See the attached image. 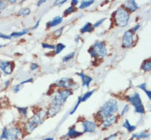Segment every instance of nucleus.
<instances>
[{
  "mask_svg": "<svg viewBox=\"0 0 151 140\" xmlns=\"http://www.w3.org/2000/svg\"><path fill=\"white\" fill-rule=\"evenodd\" d=\"M116 119H117L116 115H111L105 118L104 120H103V122H102V129H105V128H108V127H110L111 125H113L115 124V122L116 121Z\"/></svg>",
  "mask_w": 151,
  "mask_h": 140,
  "instance_id": "obj_13",
  "label": "nucleus"
},
{
  "mask_svg": "<svg viewBox=\"0 0 151 140\" xmlns=\"http://www.w3.org/2000/svg\"><path fill=\"white\" fill-rule=\"evenodd\" d=\"M137 87L139 88V89H141V90L144 91H145L146 90H147V89H146V83H142V84L139 85Z\"/></svg>",
  "mask_w": 151,
  "mask_h": 140,
  "instance_id": "obj_36",
  "label": "nucleus"
},
{
  "mask_svg": "<svg viewBox=\"0 0 151 140\" xmlns=\"http://www.w3.org/2000/svg\"><path fill=\"white\" fill-rule=\"evenodd\" d=\"M13 67H14L13 63L7 62V61H4V60L0 61V69L3 70L6 75L11 74L13 70Z\"/></svg>",
  "mask_w": 151,
  "mask_h": 140,
  "instance_id": "obj_11",
  "label": "nucleus"
},
{
  "mask_svg": "<svg viewBox=\"0 0 151 140\" xmlns=\"http://www.w3.org/2000/svg\"><path fill=\"white\" fill-rule=\"evenodd\" d=\"M0 37L3 38V39H11V38H12L10 36H7V35H5V34H3V33L0 34Z\"/></svg>",
  "mask_w": 151,
  "mask_h": 140,
  "instance_id": "obj_40",
  "label": "nucleus"
},
{
  "mask_svg": "<svg viewBox=\"0 0 151 140\" xmlns=\"http://www.w3.org/2000/svg\"><path fill=\"white\" fill-rule=\"evenodd\" d=\"M94 93V90H93V91H88V92H86L84 95H83V96H81V100L82 102H85L87 99H88V98H90L91 97V95H93Z\"/></svg>",
  "mask_w": 151,
  "mask_h": 140,
  "instance_id": "obj_24",
  "label": "nucleus"
},
{
  "mask_svg": "<svg viewBox=\"0 0 151 140\" xmlns=\"http://www.w3.org/2000/svg\"><path fill=\"white\" fill-rule=\"evenodd\" d=\"M139 27H140V25L137 24L136 26H135V27H134L133 28L131 29V32H132L133 33H135L136 32H137V30L139 28Z\"/></svg>",
  "mask_w": 151,
  "mask_h": 140,
  "instance_id": "obj_37",
  "label": "nucleus"
},
{
  "mask_svg": "<svg viewBox=\"0 0 151 140\" xmlns=\"http://www.w3.org/2000/svg\"><path fill=\"white\" fill-rule=\"evenodd\" d=\"M62 33H63V28H60L57 29V30H56V31L54 33V36L57 38V37H60V36H61Z\"/></svg>",
  "mask_w": 151,
  "mask_h": 140,
  "instance_id": "obj_32",
  "label": "nucleus"
},
{
  "mask_svg": "<svg viewBox=\"0 0 151 140\" xmlns=\"http://www.w3.org/2000/svg\"><path fill=\"white\" fill-rule=\"evenodd\" d=\"M78 76H80V78L82 80V85H83V86H87L88 88L89 87V84L91 83V81H93V78L92 77H90L88 75H86L84 73H78Z\"/></svg>",
  "mask_w": 151,
  "mask_h": 140,
  "instance_id": "obj_15",
  "label": "nucleus"
},
{
  "mask_svg": "<svg viewBox=\"0 0 151 140\" xmlns=\"http://www.w3.org/2000/svg\"><path fill=\"white\" fill-rule=\"evenodd\" d=\"M1 75H2V70L0 69V77H1Z\"/></svg>",
  "mask_w": 151,
  "mask_h": 140,
  "instance_id": "obj_50",
  "label": "nucleus"
},
{
  "mask_svg": "<svg viewBox=\"0 0 151 140\" xmlns=\"http://www.w3.org/2000/svg\"><path fill=\"white\" fill-rule=\"evenodd\" d=\"M16 2L17 1H15V0H13V1H9V3H10V4H15Z\"/></svg>",
  "mask_w": 151,
  "mask_h": 140,
  "instance_id": "obj_49",
  "label": "nucleus"
},
{
  "mask_svg": "<svg viewBox=\"0 0 151 140\" xmlns=\"http://www.w3.org/2000/svg\"><path fill=\"white\" fill-rule=\"evenodd\" d=\"M115 23L120 28H125L130 20L129 12L124 8H119L114 14Z\"/></svg>",
  "mask_w": 151,
  "mask_h": 140,
  "instance_id": "obj_3",
  "label": "nucleus"
},
{
  "mask_svg": "<svg viewBox=\"0 0 151 140\" xmlns=\"http://www.w3.org/2000/svg\"><path fill=\"white\" fill-rule=\"evenodd\" d=\"M82 102V100H81V96H78V101H77V103H76V104H75V106H74V108H73V110L70 111V115H73L74 114V112L76 111V110L78 109V105L80 104V103Z\"/></svg>",
  "mask_w": 151,
  "mask_h": 140,
  "instance_id": "obj_29",
  "label": "nucleus"
},
{
  "mask_svg": "<svg viewBox=\"0 0 151 140\" xmlns=\"http://www.w3.org/2000/svg\"><path fill=\"white\" fill-rule=\"evenodd\" d=\"M62 21H63V17L61 16H56L55 17H54L50 22H48L47 24H48V27H50V28H53V27H55L57 25L60 24Z\"/></svg>",
  "mask_w": 151,
  "mask_h": 140,
  "instance_id": "obj_17",
  "label": "nucleus"
},
{
  "mask_svg": "<svg viewBox=\"0 0 151 140\" xmlns=\"http://www.w3.org/2000/svg\"><path fill=\"white\" fill-rule=\"evenodd\" d=\"M17 109L18 110V112L20 113V115L22 117H27V108L26 107H17Z\"/></svg>",
  "mask_w": 151,
  "mask_h": 140,
  "instance_id": "obj_26",
  "label": "nucleus"
},
{
  "mask_svg": "<svg viewBox=\"0 0 151 140\" xmlns=\"http://www.w3.org/2000/svg\"><path fill=\"white\" fill-rule=\"evenodd\" d=\"M105 20H106V18L104 17V18H102V19H100V20H98V22H96L94 24L92 25V28H93V29L95 28H98V27H99V26L102 24V22H103Z\"/></svg>",
  "mask_w": 151,
  "mask_h": 140,
  "instance_id": "obj_30",
  "label": "nucleus"
},
{
  "mask_svg": "<svg viewBox=\"0 0 151 140\" xmlns=\"http://www.w3.org/2000/svg\"><path fill=\"white\" fill-rule=\"evenodd\" d=\"M71 95H72V91L70 90H67V89L60 90L52 95V103L62 105Z\"/></svg>",
  "mask_w": 151,
  "mask_h": 140,
  "instance_id": "obj_6",
  "label": "nucleus"
},
{
  "mask_svg": "<svg viewBox=\"0 0 151 140\" xmlns=\"http://www.w3.org/2000/svg\"><path fill=\"white\" fill-rule=\"evenodd\" d=\"M42 47L43 48H48V49H55V46L47 44V43H42Z\"/></svg>",
  "mask_w": 151,
  "mask_h": 140,
  "instance_id": "obj_33",
  "label": "nucleus"
},
{
  "mask_svg": "<svg viewBox=\"0 0 151 140\" xmlns=\"http://www.w3.org/2000/svg\"><path fill=\"white\" fill-rule=\"evenodd\" d=\"M21 134V130L16 127L12 128H4L3 133L0 136V139L17 140Z\"/></svg>",
  "mask_w": 151,
  "mask_h": 140,
  "instance_id": "obj_5",
  "label": "nucleus"
},
{
  "mask_svg": "<svg viewBox=\"0 0 151 140\" xmlns=\"http://www.w3.org/2000/svg\"><path fill=\"white\" fill-rule=\"evenodd\" d=\"M142 70L145 71H150L151 70V62L150 60H147L146 62H144L142 66Z\"/></svg>",
  "mask_w": 151,
  "mask_h": 140,
  "instance_id": "obj_23",
  "label": "nucleus"
},
{
  "mask_svg": "<svg viewBox=\"0 0 151 140\" xmlns=\"http://www.w3.org/2000/svg\"><path fill=\"white\" fill-rule=\"evenodd\" d=\"M93 31V28H92V24L90 22H87L86 24H84V26L80 29V32L82 33H90Z\"/></svg>",
  "mask_w": 151,
  "mask_h": 140,
  "instance_id": "obj_19",
  "label": "nucleus"
},
{
  "mask_svg": "<svg viewBox=\"0 0 151 140\" xmlns=\"http://www.w3.org/2000/svg\"><path fill=\"white\" fill-rule=\"evenodd\" d=\"M8 7V4L6 2L4 1H0V10H3L4 8H6Z\"/></svg>",
  "mask_w": 151,
  "mask_h": 140,
  "instance_id": "obj_35",
  "label": "nucleus"
},
{
  "mask_svg": "<svg viewBox=\"0 0 151 140\" xmlns=\"http://www.w3.org/2000/svg\"><path fill=\"white\" fill-rule=\"evenodd\" d=\"M30 12H31L30 8H22V9H21L20 11L18 12V13H17V15H19V16H27V15L30 14Z\"/></svg>",
  "mask_w": 151,
  "mask_h": 140,
  "instance_id": "obj_25",
  "label": "nucleus"
},
{
  "mask_svg": "<svg viewBox=\"0 0 151 140\" xmlns=\"http://www.w3.org/2000/svg\"><path fill=\"white\" fill-rule=\"evenodd\" d=\"M92 57H103L107 54V49L103 41H96L88 50Z\"/></svg>",
  "mask_w": 151,
  "mask_h": 140,
  "instance_id": "obj_4",
  "label": "nucleus"
},
{
  "mask_svg": "<svg viewBox=\"0 0 151 140\" xmlns=\"http://www.w3.org/2000/svg\"><path fill=\"white\" fill-rule=\"evenodd\" d=\"M149 136H150V133L144 131V132L139 133H135V134H133L132 137L133 138H138V139H146Z\"/></svg>",
  "mask_w": 151,
  "mask_h": 140,
  "instance_id": "obj_22",
  "label": "nucleus"
},
{
  "mask_svg": "<svg viewBox=\"0 0 151 140\" xmlns=\"http://www.w3.org/2000/svg\"><path fill=\"white\" fill-rule=\"evenodd\" d=\"M47 117V111L41 110L37 113L36 115H34L29 120V122L27 124V132H32L35 128H37L38 125L43 124V122L45 121V118Z\"/></svg>",
  "mask_w": 151,
  "mask_h": 140,
  "instance_id": "obj_2",
  "label": "nucleus"
},
{
  "mask_svg": "<svg viewBox=\"0 0 151 140\" xmlns=\"http://www.w3.org/2000/svg\"><path fill=\"white\" fill-rule=\"evenodd\" d=\"M122 127L123 128H127L129 132H133L134 130H135V128H136V126H135V125H132V124H131V123L129 122V120H127L126 121H125V123L123 124Z\"/></svg>",
  "mask_w": 151,
  "mask_h": 140,
  "instance_id": "obj_18",
  "label": "nucleus"
},
{
  "mask_svg": "<svg viewBox=\"0 0 151 140\" xmlns=\"http://www.w3.org/2000/svg\"><path fill=\"white\" fill-rule=\"evenodd\" d=\"M134 45V33L131 30H127L125 32L122 38V46L126 48H130Z\"/></svg>",
  "mask_w": 151,
  "mask_h": 140,
  "instance_id": "obj_8",
  "label": "nucleus"
},
{
  "mask_svg": "<svg viewBox=\"0 0 151 140\" xmlns=\"http://www.w3.org/2000/svg\"><path fill=\"white\" fill-rule=\"evenodd\" d=\"M61 106L60 104H58L55 103H51L50 106L48 109L47 111V117H54L55 115H56L58 113L60 112V109H61Z\"/></svg>",
  "mask_w": 151,
  "mask_h": 140,
  "instance_id": "obj_12",
  "label": "nucleus"
},
{
  "mask_svg": "<svg viewBox=\"0 0 151 140\" xmlns=\"http://www.w3.org/2000/svg\"><path fill=\"white\" fill-rule=\"evenodd\" d=\"M128 101L133 104V106L135 107V111L136 113H139V114H144L145 113V109H144L143 104H142V101L140 99V96L139 95L135 92L132 95L128 96Z\"/></svg>",
  "mask_w": 151,
  "mask_h": 140,
  "instance_id": "obj_7",
  "label": "nucleus"
},
{
  "mask_svg": "<svg viewBox=\"0 0 151 140\" xmlns=\"http://www.w3.org/2000/svg\"><path fill=\"white\" fill-rule=\"evenodd\" d=\"M40 22H41V20H40V19L37 21V23H36V25H35V26H34V27L32 28V30H34V29H36V28H38V26H39V24H40Z\"/></svg>",
  "mask_w": 151,
  "mask_h": 140,
  "instance_id": "obj_44",
  "label": "nucleus"
},
{
  "mask_svg": "<svg viewBox=\"0 0 151 140\" xmlns=\"http://www.w3.org/2000/svg\"><path fill=\"white\" fill-rule=\"evenodd\" d=\"M65 2H66V0H63V1H62V0L61 1H55L54 5H61V4H65Z\"/></svg>",
  "mask_w": 151,
  "mask_h": 140,
  "instance_id": "obj_42",
  "label": "nucleus"
},
{
  "mask_svg": "<svg viewBox=\"0 0 151 140\" xmlns=\"http://www.w3.org/2000/svg\"><path fill=\"white\" fill-rule=\"evenodd\" d=\"M75 10H76V8H75V7H74V6H70V8H67L65 11V15H69L70 13L74 12Z\"/></svg>",
  "mask_w": 151,
  "mask_h": 140,
  "instance_id": "obj_31",
  "label": "nucleus"
},
{
  "mask_svg": "<svg viewBox=\"0 0 151 140\" xmlns=\"http://www.w3.org/2000/svg\"><path fill=\"white\" fill-rule=\"evenodd\" d=\"M32 81H33V80L32 78L27 79V80H26V81H22L19 85H20V86H22V85L25 84V83H30V82H32Z\"/></svg>",
  "mask_w": 151,
  "mask_h": 140,
  "instance_id": "obj_39",
  "label": "nucleus"
},
{
  "mask_svg": "<svg viewBox=\"0 0 151 140\" xmlns=\"http://www.w3.org/2000/svg\"><path fill=\"white\" fill-rule=\"evenodd\" d=\"M2 46H2V45H0V48H1V47H2Z\"/></svg>",
  "mask_w": 151,
  "mask_h": 140,
  "instance_id": "obj_51",
  "label": "nucleus"
},
{
  "mask_svg": "<svg viewBox=\"0 0 151 140\" xmlns=\"http://www.w3.org/2000/svg\"><path fill=\"white\" fill-rule=\"evenodd\" d=\"M78 4V0H72V1H71V6H74H74Z\"/></svg>",
  "mask_w": 151,
  "mask_h": 140,
  "instance_id": "obj_43",
  "label": "nucleus"
},
{
  "mask_svg": "<svg viewBox=\"0 0 151 140\" xmlns=\"http://www.w3.org/2000/svg\"><path fill=\"white\" fill-rule=\"evenodd\" d=\"M37 68H38V65H37V63H32L31 65V70H35Z\"/></svg>",
  "mask_w": 151,
  "mask_h": 140,
  "instance_id": "obj_41",
  "label": "nucleus"
},
{
  "mask_svg": "<svg viewBox=\"0 0 151 140\" xmlns=\"http://www.w3.org/2000/svg\"><path fill=\"white\" fill-rule=\"evenodd\" d=\"M29 32V29L27 28H25L23 30H22L21 32H16V33H12L11 34V37H22V36H23L25 34H27V33Z\"/></svg>",
  "mask_w": 151,
  "mask_h": 140,
  "instance_id": "obj_20",
  "label": "nucleus"
},
{
  "mask_svg": "<svg viewBox=\"0 0 151 140\" xmlns=\"http://www.w3.org/2000/svg\"><path fill=\"white\" fill-rule=\"evenodd\" d=\"M45 3V0H41V1H38L37 2V6H41V4Z\"/></svg>",
  "mask_w": 151,
  "mask_h": 140,
  "instance_id": "obj_45",
  "label": "nucleus"
},
{
  "mask_svg": "<svg viewBox=\"0 0 151 140\" xmlns=\"http://www.w3.org/2000/svg\"><path fill=\"white\" fill-rule=\"evenodd\" d=\"M124 7H125V9L126 10H129V11H131V12H135V10H137L138 9V4H136V2L134 1V0H129V1H127V2H125V4H124Z\"/></svg>",
  "mask_w": 151,
  "mask_h": 140,
  "instance_id": "obj_14",
  "label": "nucleus"
},
{
  "mask_svg": "<svg viewBox=\"0 0 151 140\" xmlns=\"http://www.w3.org/2000/svg\"><path fill=\"white\" fill-rule=\"evenodd\" d=\"M93 3V0H90V1H82L81 4H80V6H79V8H80V9H84V8L91 6Z\"/></svg>",
  "mask_w": 151,
  "mask_h": 140,
  "instance_id": "obj_21",
  "label": "nucleus"
},
{
  "mask_svg": "<svg viewBox=\"0 0 151 140\" xmlns=\"http://www.w3.org/2000/svg\"><path fill=\"white\" fill-rule=\"evenodd\" d=\"M10 82V81H7L6 82H5V86H8V83Z\"/></svg>",
  "mask_w": 151,
  "mask_h": 140,
  "instance_id": "obj_47",
  "label": "nucleus"
},
{
  "mask_svg": "<svg viewBox=\"0 0 151 140\" xmlns=\"http://www.w3.org/2000/svg\"><path fill=\"white\" fill-rule=\"evenodd\" d=\"M55 48H56L55 53L59 54V53H60L65 48V45H64V44H62V43H58L57 46H55Z\"/></svg>",
  "mask_w": 151,
  "mask_h": 140,
  "instance_id": "obj_27",
  "label": "nucleus"
},
{
  "mask_svg": "<svg viewBox=\"0 0 151 140\" xmlns=\"http://www.w3.org/2000/svg\"><path fill=\"white\" fill-rule=\"evenodd\" d=\"M74 55H75V53H74V52H70V53L67 54L66 56H65V57H63V62H68V61H70V60H71L72 58L74 57Z\"/></svg>",
  "mask_w": 151,
  "mask_h": 140,
  "instance_id": "obj_28",
  "label": "nucleus"
},
{
  "mask_svg": "<svg viewBox=\"0 0 151 140\" xmlns=\"http://www.w3.org/2000/svg\"><path fill=\"white\" fill-rule=\"evenodd\" d=\"M129 110H130V106H129V104H127V105H125V107H124V109L122 110V113H121L122 116L125 115L127 114V112L129 111Z\"/></svg>",
  "mask_w": 151,
  "mask_h": 140,
  "instance_id": "obj_34",
  "label": "nucleus"
},
{
  "mask_svg": "<svg viewBox=\"0 0 151 140\" xmlns=\"http://www.w3.org/2000/svg\"><path fill=\"white\" fill-rule=\"evenodd\" d=\"M82 126L83 128V132L85 133H93L97 128L96 123L91 120H83L82 122Z\"/></svg>",
  "mask_w": 151,
  "mask_h": 140,
  "instance_id": "obj_10",
  "label": "nucleus"
},
{
  "mask_svg": "<svg viewBox=\"0 0 151 140\" xmlns=\"http://www.w3.org/2000/svg\"><path fill=\"white\" fill-rule=\"evenodd\" d=\"M82 134H83V132H79V131L76 130L74 125V126H72V127H70V128H69V130H68V133H67V136L69 137V138H72V139L79 137L80 135H82Z\"/></svg>",
  "mask_w": 151,
  "mask_h": 140,
  "instance_id": "obj_16",
  "label": "nucleus"
},
{
  "mask_svg": "<svg viewBox=\"0 0 151 140\" xmlns=\"http://www.w3.org/2000/svg\"><path fill=\"white\" fill-rule=\"evenodd\" d=\"M115 136H116V134H112V135H111L110 137H108L107 139H104V140H113Z\"/></svg>",
  "mask_w": 151,
  "mask_h": 140,
  "instance_id": "obj_46",
  "label": "nucleus"
},
{
  "mask_svg": "<svg viewBox=\"0 0 151 140\" xmlns=\"http://www.w3.org/2000/svg\"><path fill=\"white\" fill-rule=\"evenodd\" d=\"M43 140H53V138H47V139H44Z\"/></svg>",
  "mask_w": 151,
  "mask_h": 140,
  "instance_id": "obj_48",
  "label": "nucleus"
},
{
  "mask_svg": "<svg viewBox=\"0 0 151 140\" xmlns=\"http://www.w3.org/2000/svg\"><path fill=\"white\" fill-rule=\"evenodd\" d=\"M118 110V104L114 99H109L102 105L98 113V116L101 119H105L113 115Z\"/></svg>",
  "mask_w": 151,
  "mask_h": 140,
  "instance_id": "obj_1",
  "label": "nucleus"
},
{
  "mask_svg": "<svg viewBox=\"0 0 151 140\" xmlns=\"http://www.w3.org/2000/svg\"><path fill=\"white\" fill-rule=\"evenodd\" d=\"M55 85L57 86L60 87V88L70 90V89H71L74 86V82L72 79L67 78V77H63L60 80H59L57 82L55 83Z\"/></svg>",
  "mask_w": 151,
  "mask_h": 140,
  "instance_id": "obj_9",
  "label": "nucleus"
},
{
  "mask_svg": "<svg viewBox=\"0 0 151 140\" xmlns=\"http://www.w3.org/2000/svg\"><path fill=\"white\" fill-rule=\"evenodd\" d=\"M20 85L18 84V85H15L14 86H13V91L14 92H18V91H20Z\"/></svg>",
  "mask_w": 151,
  "mask_h": 140,
  "instance_id": "obj_38",
  "label": "nucleus"
}]
</instances>
